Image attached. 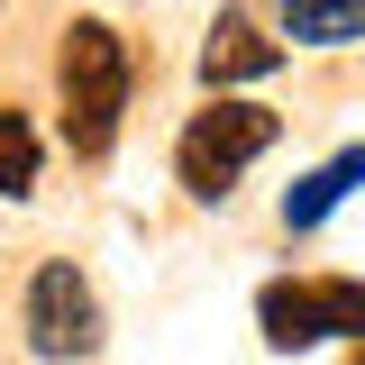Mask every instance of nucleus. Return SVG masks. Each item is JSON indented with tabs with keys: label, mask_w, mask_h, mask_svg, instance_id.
<instances>
[{
	"label": "nucleus",
	"mask_w": 365,
	"mask_h": 365,
	"mask_svg": "<svg viewBox=\"0 0 365 365\" xmlns=\"http://www.w3.org/2000/svg\"><path fill=\"white\" fill-rule=\"evenodd\" d=\"M128 83H137L128 37L101 28V19H73L64 46H55V91H64V137H73V155H110V146H119Z\"/></svg>",
	"instance_id": "1"
},
{
	"label": "nucleus",
	"mask_w": 365,
	"mask_h": 365,
	"mask_svg": "<svg viewBox=\"0 0 365 365\" xmlns=\"http://www.w3.org/2000/svg\"><path fill=\"white\" fill-rule=\"evenodd\" d=\"M274 137H283V119H274L265 101H228V91H210V110H201V119L182 128V146H174L182 192H192V201H228L237 174L265 155Z\"/></svg>",
	"instance_id": "2"
},
{
	"label": "nucleus",
	"mask_w": 365,
	"mask_h": 365,
	"mask_svg": "<svg viewBox=\"0 0 365 365\" xmlns=\"http://www.w3.org/2000/svg\"><path fill=\"white\" fill-rule=\"evenodd\" d=\"M256 329L283 356L329 347V338H365V283H347V274H283V283L256 292Z\"/></svg>",
	"instance_id": "3"
},
{
	"label": "nucleus",
	"mask_w": 365,
	"mask_h": 365,
	"mask_svg": "<svg viewBox=\"0 0 365 365\" xmlns=\"http://www.w3.org/2000/svg\"><path fill=\"white\" fill-rule=\"evenodd\" d=\"M28 347L37 356H91L101 347V302L73 265H37L28 274Z\"/></svg>",
	"instance_id": "4"
},
{
	"label": "nucleus",
	"mask_w": 365,
	"mask_h": 365,
	"mask_svg": "<svg viewBox=\"0 0 365 365\" xmlns=\"http://www.w3.org/2000/svg\"><path fill=\"white\" fill-rule=\"evenodd\" d=\"M274 64H283V46L256 37L247 9H220V28H210V46H201V83H210V91H237V83H265Z\"/></svg>",
	"instance_id": "5"
},
{
	"label": "nucleus",
	"mask_w": 365,
	"mask_h": 365,
	"mask_svg": "<svg viewBox=\"0 0 365 365\" xmlns=\"http://www.w3.org/2000/svg\"><path fill=\"white\" fill-rule=\"evenodd\" d=\"M347 192H365V146H347V155H329L319 174L292 182V192H283V228H319Z\"/></svg>",
	"instance_id": "6"
},
{
	"label": "nucleus",
	"mask_w": 365,
	"mask_h": 365,
	"mask_svg": "<svg viewBox=\"0 0 365 365\" xmlns=\"http://www.w3.org/2000/svg\"><path fill=\"white\" fill-rule=\"evenodd\" d=\"M283 37L292 46H356L365 0H283Z\"/></svg>",
	"instance_id": "7"
},
{
	"label": "nucleus",
	"mask_w": 365,
	"mask_h": 365,
	"mask_svg": "<svg viewBox=\"0 0 365 365\" xmlns=\"http://www.w3.org/2000/svg\"><path fill=\"white\" fill-rule=\"evenodd\" d=\"M0 192H9V201L37 192V128H28L19 110H0Z\"/></svg>",
	"instance_id": "8"
}]
</instances>
